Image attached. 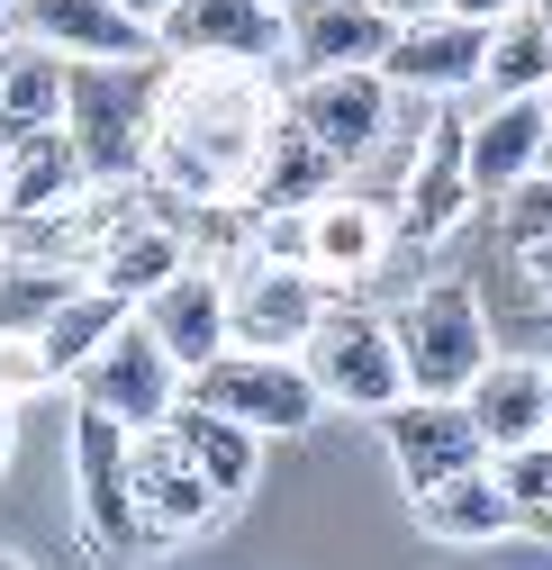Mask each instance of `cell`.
<instances>
[{"label": "cell", "mask_w": 552, "mask_h": 570, "mask_svg": "<svg viewBox=\"0 0 552 570\" xmlns=\"http://www.w3.org/2000/svg\"><path fill=\"white\" fill-rule=\"evenodd\" d=\"M272 127H282V82L272 73H245V63H164L146 190H164L181 208L245 199V173H254Z\"/></svg>", "instance_id": "obj_1"}, {"label": "cell", "mask_w": 552, "mask_h": 570, "mask_svg": "<svg viewBox=\"0 0 552 570\" xmlns=\"http://www.w3.org/2000/svg\"><path fill=\"white\" fill-rule=\"evenodd\" d=\"M164 63H73L63 82V136L82 155V181H146V146H155V100H164Z\"/></svg>", "instance_id": "obj_2"}, {"label": "cell", "mask_w": 552, "mask_h": 570, "mask_svg": "<svg viewBox=\"0 0 552 570\" xmlns=\"http://www.w3.org/2000/svg\"><path fill=\"white\" fill-rule=\"evenodd\" d=\"M390 344H398L407 399H462L490 363V317H480L471 281H435V291L390 308Z\"/></svg>", "instance_id": "obj_3"}, {"label": "cell", "mask_w": 552, "mask_h": 570, "mask_svg": "<svg viewBox=\"0 0 552 570\" xmlns=\"http://www.w3.org/2000/svg\"><path fill=\"white\" fill-rule=\"evenodd\" d=\"M127 425L82 407L73 399V517H82V543L100 561H136V552H164V534L146 525V508H136V471H127Z\"/></svg>", "instance_id": "obj_4"}, {"label": "cell", "mask_w": 552, "mask_h": 570, "mask_svg": "<svg viewBox=\"0 0 552 570\" xmlns=\"http://www.w3.org/2000/svg\"><path fill=\"white\" fill-rule=\"evenodd\" d=\"M299 363H308L317 399L344 407V416H390V407L407 399V372H398L390 317H381V308H354V299H326L317 335L299 344Z\"/></svg>", "instance_id": "obj_5"}, {"label": "cell", "mask_w": 552, "mask_h": 570, "mask_svg": "<svg viewBox=\"0 0 552 570\" xmlns=\"http://www.w3.org/2000/svg\"><path fill=\"white\" fill-rule=\"evenodd\" d=\"M181 399L254 425V435H308V425L326 416V399H317V381H308L299 353H236V344L218 353V363H199Z\"/></svg>", "instance_id": "obj_6"}, {"label": "cell", "mask_w": 552, "mask_h": 570, "mask_svg": "<svg viewBox=\"0 0 552 570\" xmlns=\"http://www.w3.org/2000/svg\"><path fill=\"white\" fill-rule=\"evenodd\" d=\"M181 390H190V381H181L172 353L155 344V326H146V317H127V326L91 353V363L73 372V399H82V407H100V416H118L127 435H155V425L181 407Z\"/></svg>", "instance_id": "obj_7"}, {"label": "cell", "mask_w": 552, "mask_h": 570, "mask_svg": "<svg viewBox=\"0 0 552 570\" xmlns=\"http://www.w3.org/2000/svg\"><path fill=\"white\" fill-rule=\"evenodd\" d=\"M480 208V190H471V118H462V100H444L435 118H426V136H417V155H407V181H398V245H444L462 218Z\"/></svg>", "instance_id": "obj_8"}, {"label": "cell", "mask_w": 552, "mask_h": 570, "mask_svg": "<svg viewBox=\"0 0 552 570\" xmlns=\"http://www.w3.org/2000/svg\"><path fill=\"white\" fill-rule=\"evenodd\" d=\"M227 281V344L236 353H299L308 335H317V317H326V281L317 272H299V263H236V272H218Z\"/></svg>", "instance_id": "obj_9"}, {"label": "cell", "mask_w": 552, "mask_h": 570, "mask_svg": "<svg viewBox=\"0 0 552 570\" xmlns=\"http://www.w3.org/2000/svg\"><path fill=\"white\" fill-rule=\"evenodd\" d=\"M398 109H407V100H398L381 73H299V82H282V118H290L299 136H317L344 173H354L372 146H390Z\"/></svg>", "instance_id": "obj_10"}, {"label": "cell", "mask_w": 552, "mask_h": 570, "mask_svg": "<svg viewBox=\"0 0 552 570\" xmlns=\"http://www.w3.org/2000/svg\"><path fill=\"white\" fill-rule=\"evenodd\" d=\"M155 46L172 63H245V73L282 82V10L272 0H172L155 19Z\"/></svg>", "instance_id": "obj_11"}, {"label": "cell", "mask_w": 552, "mask_h": 570, "mask_svg": "<svg viewBox=\"0 0 552 570\" xmlns=\"http://www.w3.org/2000/svg\"><path fill=\"white\" fill-rule=\"evenodd\" d=\"M0 37L46 46L63 63H146V55H164L155 28L127 19L118 0H10V10H0Z\"/></svg>", "instance_id": "obj_12"}, {"label": "cell", "mask_w": 552, "mask_h": 570, "mask_svg": "<svg viewBox=\"0 0 552 570\" xmlns=\"http://www.w3.org/2000/svg\"><path fill=\"white\" fill-rule=\"evenodd\" d=\"M480 63H490V28H471L453 10H426V19H398L390 55H381V82L398 100H471L480 91Z\"/></svg>", "instance_id": "obj_13"}, {"label": "cell", "mask_w": 552, "mask_h": 570, "mask_svg": "<svg viewBox=\"0 0 552 570\" xmlns=\"http://www.w3.org/2000/svg\"><path fill=\"white\" fill-rule=\"evenodd\" d=\"M398 19L381 0H290L282 10V63L299 73H381Z\"/></svg>", "instance_id": "obj_14"}, {"label": "cell", "mask_w": 552, "mask_h": 570, "mask_svg": "<svg viewBox=\"0 0 552 570\" xmlns=\"http://www.w3.org/2000/svg\"><path fill=\"white\" fill-rule=\"evenodd\" d=\"M381 444H390L407 498H426V489H444V480H462V471L490 462V444L471 435L462 399H398V407L381 416Z\"/></svg>", "instance_id": "obj_15"}, {"label": "cell", "mask_w": 552, "mask_h": 570, "mask_svg": "<svg viewBox=\"0 0 552 570\" xmlns=\"http://www.w3.org/2000/svg\"><path fill=\"white\" fill-rule=\"evenodd\" d=\"M127 471H136V508H146V525H155L164 543H190V534H209V525L227 517V498L209 489V471H199L164 425L127 444Z\"/></svg>", "instance_id": "obj_16"}, {"label": "cell", "mask_w": 552, "mask_h": 570, "mask_svg": "<svg viewBox=\"0 0 552 570\" xmlns=\"http://www.w3.org/2000/svg\"><path fill=\"white\" fill-rule=\"evenodd\" d=\"M390 245H398V218H390L381 199H363V190H335V199L308 208V272L326 281V291L372 281L390 263Z\"/></svg>", "instance_id": "obj_17"}, {"label": "cell", "mask_w": 552, "mask_h": 570, "mask_svg": "<svg viewBox=\"0 0 552 570\" xmlns=\"http://www.w3.org/2000/svg\"><path fill=\"white\" fill-rule=\"evenodd\" d=\"M462 118H471V190L490 208L543 173V100H462Z\"/></svg>", "instance_id": "obj_18"}, {"label": "cell", "mask_w": 552, "mask_h": 570, "mask_svg": "<svg viewBox=\"0 0 552 570\" xmlns=\"http://www.w3.org/2000/svg\"><path fill=\"white\" fill-rule=\"evenodd\" d=\"M335 190H344V164L317 146V136H299L290 118L263 136V155L245 173V208H254V218H299V208H317Z\"/></svg>", "instance_id": "obj_19"}, {"label": "cell", "mask_w": 552, "mask_h": 570, "mask_svg": "<svg viewBox=\"0 0 552 570\" xmlns=\"http://www.w3.org/2000/svg\"><path fill=\"white\" fill-rule=\"evenodd\" d=\"M136 317L155 326V344L172 353V363H181V381H190L199 363H218V353H227V281L190 263V272H172V281H164V291L136 308Z\"/></svg>", "instance_id": "obj_20"}, {"label": "cell", "mask_w": 552, "mask_h": 570, "mask_svg": "<svg viewBox=\"0 0 552 570\" xmlns=\"http://www.w3.org/2000/svg\"><path fill=\"white\" fill-rule=\"evenodd\" d=\"M462 416H471V435L490 453L534 444L543 435V363H534V353H490L480 381L462 390Z\"/></svg>", "instance_id": "obj_21"}, {"label": "cell", "mask_w": 552, "mask_h": 570, "mask_svg": "<svg viewBox=\"0 0 552 570\" xmlns=\"http://www.w3.org/2000/svg\"><path fill=\"white\" fill-rule=\"evenodd\" d=\"M172 272H190V245H181V227L164 218L155 199H146V208H136V218H127V227L91 254V281H100V291H118L127 308H146Z\"/></svg>", "instance_id": "obj_22"}, {"label": "cell", "mask_w": 552, "mask_h": 570, "mask_svg": "<svg viewBox=\"0 0 552 570\" xmlns=\"http://www.w3.org/2000/svg\"><path fill=\"white\" fill-rule=\"evenodd\" d=\"M63 82H73V63H63V55L0 37V155H10L19 136L63 127Z\"/></svg>", "instance_id": "obj_23"}, {"label": "cell", "mask_w": 552, "mask_h": 570, "mask_svg": "<svg viewBox=\"0 0 552 570\" xmlns=\"http://www.w3.org/2000/svg\"><path fill=\"white\" fill-rule=\"evenodd\" d=\"M164 435H172L199 471H209V489L227 498V508H236V498L254 489V471H263V435H254V425H236V416H218V407H199V399H181V407L164 416Z\"/></svg>", "instance_id": "obj_24"}, {"label": "cell", "mask_w": 552, "mask_h": 570, "mask_svg": "<svg viewBox=\"0 0 552 570\" xmlns=\"http://www.w3.org/2000/svg\"><path fill=\"white\" fill-rule=\"evenodd\" d=\"M417 525H426L435 543H462V552L525 534V525H516V508L499 498V480H490V462L462 471V480H444V489H426V498H417Z\"/></svg>", "instance_id": "obj_25"}, {"label": "cell", "mask_w": 552, "mask_h": 570, "mask_svg": "<svg viewBox=\"0 0 552 570\" xmlns=\"http://www.w3.org/2000/svg\"><path fill=\"white\" fill-rule=\"evenodd\" d=\"M73 190H82V155H73V136H63V127L19 136V146L0 155V227H10V218H37V208L73 199Z\"/></svg>", "instance_id": "obj_26"}, {"label": "cell", "mask_w": 552, "mask_h": 570, "mask_svg": "<svg viewBox=\"0 0 552 570\" xmlns=\"http://www.w3.org/2000/svg\"><path fill=\"white\" fill-rule=\"evenodd\" d=\"M543 91H552V37H543L534 0H525V10H507L490 28V63H480L471 100H543Z\"/></svg>", "instance_id": "obj_27"}, {"label": "cell", "mask_w": 552, "mask_h": 570, "mask_svg": "<svg viewBox=\"0 0 552 570\" xmlns=\"http://www.w3.org/2000/svg\"><path fill=\"white\" fill-rule=\"evenodd\" d=\"M127 317H136V308H127L118 291H100V281H82V291H73V299H63V308L46 317V335H37V344H46V363H55L63 381H73V372L91 363V353H100V344H109V335H118Z\"/></svg>", "instance_id": "obj_28"}, {"label": "cell", "mask_w": 552, "mask_h": 570, "mask_svg": "<svg viewBox=\"0 0 552 570\" xmlns=\"http://www.w3.org/2000/svg\"><path fill=\"white\" fill-rule=\"evenodd\" d=\"M91 272L73 263H28V254H0V335H46V317L82 291Z\"/></svg>", "instance_id": "obj_29"}, {"label": "cell", "mask_w": 552, "mask_h": 570, "mask_svg": "<svg viewBox=\"0 0 552 570\" xmlns=\"http://www.w3.org/2000/svg\"><path fill=\"white\" fill-rule=\"evenodd\" d=\"M490 480H499V498L516 508V525L552 498V435H534V444H507V453H490Z\"/></svg>", "instance_id": "obj_30"}, {"label": "cell", "mask_w": 552, "mask_h": 570, "mask_svg": "<svg viewBox=\"0 0 552 570\" xmlns=\"http://www.w3.org/2000/svg\"><path fill=\"white\" fill-rule=\"evenodd\" d=\"M63 372L46 363V344L37 335H0V407H19V399H37V390H55Z\"/></svg>", "instance_id": "obj_31"}, {"label": "cell", "mask_w": 552, "mask_h": 570, "mask_svg": "<svg viewBox=\"0 0 552 570\" xmlns=\"http://www.w3.org/2000/svg\"><path fill=\"white\" fill-rule=\"evenodd\" d=\"M499 227H507V245L525 254V245H552V173H534L525 190H507L499 199Z\"/></svg>", "instance_id": "obj_32"}, {"label": "cell", "mask_w": 552, "mask_h": 570, "mask_svg": "<svg viewBox=\"0 0 552 570\" xmlns=\"http://www.w3.org/2000/svg\"><path fill=\"white\" fill-rule=\"evenodd\" d=\"M444 10H453V19H471V28H499L507 10H525V0H444Z\"/></svg>", "instance_id": "obj_33"}, {"label": "cell", "mask_w": 552, "mask_h": 570, "mask_svg": "<svg viewBox=\"0 0 552 570\" xmlns=\"http://www.w3.org/2000/svg\"><path fill=\"white\" fill-rule=\"evenodd\" d=\"M516 263H525V281H534V291H543V299H552V245H525V254H516Z\"/></svg>", "instance_id": "obj_34"}, {"label": "cell", "mask_w": 552, "mask_h": 570, "mask_svg": "<svg viewBox=\"0 0 552 570\" xmlns=\"http://www.w3.org/2000/svg\"><path fill=\"white\" fill-rule=\"evenodd\" d=\"M390 19H426V10H444V0H381Z\"/></svg>", "instance_id": "obj_35"}, {"label": "cell", "mask_w": 552, "mask_h": 570, "mask_svg": "<svg viewBox=\"0 0 552 570\" xmlns=\"http://www.w3.org/2000/svg\"><path fill=\"white\" fill-rule=\"evenodd\" d=\"M118 10H127V19H146V28H155V19L172 10V0H118Z\"/></svg>", "instance_id": "obj_36"}, {"label": "cell", "mask_w": 552, "mask_h": 570, "mask_svg": "<svg viewBox=\"0 0 552 570\" xmlns=\"http://www.w3.org/2000/svg\"><path fill=\"white\" fill-rule=\"evenodd\" d=\"M525 534H543V543H552V498H543V508L525 517Z\"/></svg>", "instance_id": "obj_37"}, {"label": "cell", "mask_w": 552, "mask_h": 570, "mask_svg": "<svg viewBox=\"0 0 552 570\" xmlns=\"http://www.w3.org/2000/svg\"><path fill=\"white\" fill-rule=\"evenodd\" d=\"M543 435H552V353H543Z\"/></svg>", "instance_id": "obj_38"}, {"label": "cell", "mask_w": 552, "mask_h": 570, "mask_svg": "<svg viewBox=\"0 0 552 570\" xmlns=\"http://www.w3.org/2000/svg\"><path fill=\"white\" fill-rule=\"evenodd\" d=\"M543 173H552V91H543Z\"/></svg>", "instance_id": "obj_39"}, {"label": "cell", "mask_w": 552, "mask_h": 570, "mask_svg": "<svg viewBox=\"0 0 552 570\" xmlns=\"http://www.w3.org/2000/svg\"><path fill=\"white\" fill-rule=\"evenodd\" d=\"M0 462H10V407H0Z\"/></svg>", "instance_id": "obj_40"}, {"label": "cell", "mask_w": 552, "mask_h": 570, "mask_svg": "<svg viewBox=\"0 0 552 570\" xmlns=\"http://www.w3.org/2000/svg\"><path fill=\"white\" fill-rule=\"evenodd\" d=\"M534 19H543V37H552V0H534Z\"/></svg>", "instance_id": "obj_41"}, {"label": "cell", "mask_w": 552, "mask_h": 570, "mask_svg": "<svg viewBox=\"0 0 552 570\" xmlns=\"http://www.w3.org/2000/svg\"><path fill=\"white\" fill-rule=\"evenodd\" d=\"M0 570H28V561H19V552H0Z\"/></svg>", "instance_id": "obj_42"}, {"label": "cell", "mask_w": 552, "mask_h": 570, "mask_svg": "<svg viewBox=\"0 0 552 570\" xmlns=\"http://www.w3.org/2000/svg\"><path fill=\"white\" fill-rule=\"evenodd\" d=\"M272 10H290V0H272Z\"/></svg>", "instance_id": "obj_43"}, {"label": "cell", "mask_w": 552, "mask_h": 570, "mask_svg": "<svg viewBox=\"0 0 552 570\" xmlns=\"http://www.w3.org/2000/svg\"><path fill=\"white\" fill-rule=\"evenodd\" d=\"M0 10H10V0H0Z\"/></svg>", "instance_id": "obj_44"}]
</instances>
